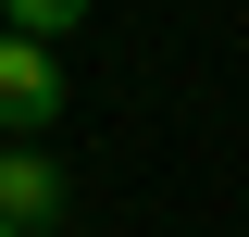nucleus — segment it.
Listing matches in <instances>:
<instances>
[{"instance_id":"nucleus-3","label":"nucleus","mask_w":249,"mask_h":237,"mask_svg":"<svg viewBox=\"0 0 249 237\" xmlns=\"http://www.w3.org/2000/svg\"><path fill=\"white\" fill-rule=\"evenodd\" d=\"M0 13H13V38H75L88 25V0H0Z\"/></svg>"},{"instance_id":"nucleus-1","label":"nucleus","mask_w":249,"mask_h":237,"mask_svg":"<svg viewBox=\"0 0 249 237\" xmlns=\"http://www.w3.org/2000/svg\"><path fill=\"white\" fill-rule=\"evenodd\" d=\"M50 125H62V50L0 38V138H50Z\"/></svg>"},{"instance_id":"nucleus-2","label":"nucleus","mask_w":249,"mask_h":237,"mask_svg":"<svg viewBox=\"0 0 249 237\" xmlns=\"http://www.w3.org/2000/svg\"><path fill=\"white\" fill-rule=\"evenodd\" d=\"M0 225H13V237L62 225V175H50V150H37V138H13V150H0Z\"/></svg>"},{"instance_id":"nucleus-4","label":"nucleus","mask_w":249,"mask_h":237,"mask_svg":"<svg viewBox=\"0 0 249 237\" xmlns=\"http://www.w3.org/2000/svg\"><path fill=\"white\" fill-rule=\"evenodd\" d=\"M0 237H13V225H0Z\"/></svg>"}]
</instances>
